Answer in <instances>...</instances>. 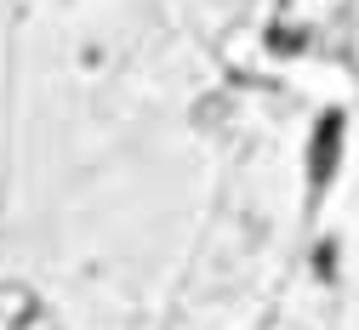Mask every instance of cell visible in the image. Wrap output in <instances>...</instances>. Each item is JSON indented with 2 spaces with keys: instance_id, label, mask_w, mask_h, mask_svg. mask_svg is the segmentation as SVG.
I'll list each match as a JSON object with an SVG mask.
<instances>
[{
  "instance_id": "cell-1",
  "label": "cell",
  "mask_w": 359,
  "mask_h": 330,
  "mask_svg": "<svg viewBox=\"0 0 359 330\" xmlns=\"http://www.w3.org/2000/svg\"><path fill=\"white\" fill-rule=\"evenodd\" d=\"M342 154V120L325 114L320 120V137H313V182H325L331 177V160Z\"/></svg>"
}]
</instances>
